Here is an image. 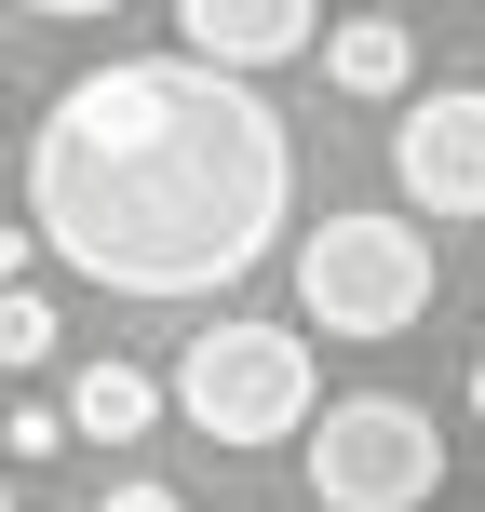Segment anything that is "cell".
<instances>
[{"label": "cell", "instance_id": "obj_4", "mask_svg": "<svg viewBox=\"0 0 485 512\" xmlns=\"http://www.w3.org/2000/svg\"><path fill=\"white\" fill-rule=\"evenodd\" d=\"M297 310L324 337H405L432 310V243L405 216H324L297 243Z\"/></svg>", "mask_w": 485, "mask_h": 512}, {"label": "cell", "instance_id": "obj_6", "mask_svg": "<svg viewBox=\"0 0 485 512\" xmlns=\"http://www.w3.org/2000/svg\"><path fill=\"white\" fill-rule=\"evenodd\" d=\"M324 41V0H176V54H203V68H283V54Z\"/></svg>", "mask_w": 485, "mask_h": 512}, {"label": "cell", "instance_id": "obj_1", "mask_svg": "<svg viewBox=\"0 0 485 512\" xmlns=\"http://www.w3.org/2000/svg\"><path fill=\"white\" fill-rule=\"evenodd\" d=\"M297 216V135L243 68L108 54L27 135V230L108 297H230Z\"/></svg>", "mask_w": 485, "mask_h": 512}, {"label": "cell", "instance_id": "obj_13", "mask_svg": "<svg viewBox=\"0 0 485 512\" xmlns=\"http://www.w3.org/2000/svg\"><path fill=\"white\" fill-rule=\"evenodd\" d=\"M0 512H14V472H0Z\"/></svg>", "mask_w": 485, "mask_h": 512}, {"label": "cell", "instance_id": "obj_3", "mask_svg": "<svg viewBox=\"0 0 485 512\" xmlns=\"http://www.w3.org/2000/svg\"><path fill=\"white\" fill-rule=\"evenodd\" d=\"M162 391H176V418L216 432V445H297L310 405H324V391H310V351L283 324H203Z\"/></svg>", "mask_w": 485, "mask_h": 512}, {"label": "cell", "instance_id": "obj_10", "mask_svg": "<svg viewBox=\"0 0 485 512\" xmlns=\"http://www.w3.org/2000/svg\"><path fill=\"white\" fill-rule=\"evenodd\" d=\"M95 512H176V486H108Z\"/></svg>", "mask_w": 485, "mask_h": 512}, {"label": "cell", "instance_id": "obj_11", "mask_svg": "<svg viewBox=\"0 0 485 512\" xmlns=\"http://www.w3.org/2000/svg\"><path fill=\"white\" fill-rule=\"evenodd\" d=\"M14 14H68L81 27V14H122V0H14Z\"/></svg>", "mask_w": 485, "mask_h": 512}, {"label": "cell", "instance_id": "obj_7", "mask_svg": "<svg viewBox=\"0 0 485 512\" xmlns=\"http://www.w3.org/2000/svg\"><path fill=\"white\" fill-rule=\"evenodd\" d=\"M162 405H176V391H162L149 364H122V351H95V364L68 378V432H81V445H135Z\"/></svg>", "mask_w": 485, "mask_h": 512}, {"label": "cell", "instance_id": "obj_2", "mask_svg": "<svg viewBox=\"0 0 485 512\" xmlns=\"http://www.w3.org/2000/svg\"><path fill=\"white\" fill-rule=\"evenodd\" d=\"M310 499L324 512H432L445 486V432H432V405H405V391H337V405H310Z\"/></svg>", "mask_w": 485, "mask_h": 512}, {"label": "cell", "instance_id": "obj_9", "mask_svg": "<svg viewBox=\"0 0 485 512\" xmlns=\"http://www.w3.org/2000/svg\"><path fill=\"white\" fill-rule=\"evenodd\" d=\"M27 364H54V297L41 283H0V378H27Z\"/></svg>", "mask_w": 485, "mask_h": 512}, {"label": "cell", "instance_id": "obj_8", "mask_svg": "<svg viewBox=\"0 0 485 512\" xmlns=\"http://www.w3.org/2000/svg\"><path fill=\"white\" fill-rule=\"evenodd\" d=\"M324 81H337V95H405V81H418V41L391 14H324Z\"/></svg>", "mask_w": 485, "mask_h": 512}, {"label": "cell", "instance_id": "obj_12", "mask_svg": "<svg viewBox=\"0 0 485 512\" xmlns=\"http://www.w3.org/2000/svg\"><path fill=\"white\" fill-rule=\"evenodd\" d=\"M472 418H485V351H472Z\"/></svg>", "mask_w": 485, "mask_h": 512}, {"label": "cell", "instance_id": "obj_5", "mask_svg": "<svg viewBox=\"0 0 485 512\" xmlns=\"http://www.w3.org/2000/svg\"><path fill=\"white\" fill-rule=\"evenodd\" d=\"M391 176H405L418 216H485V81H432V95H405Z\"/></svg>", "mask_w": 485, "mask_h": 512}]
</instances>
